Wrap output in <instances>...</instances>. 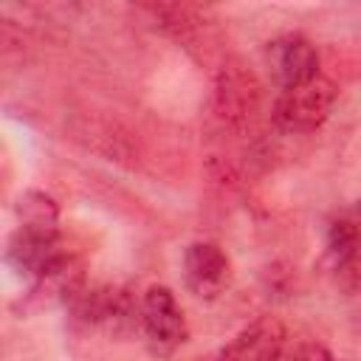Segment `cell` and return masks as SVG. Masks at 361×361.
Instances as JSON below:
<instances>
[{
  "label": "cell",
  "mask_w": 361,
  "mask_h": 361,
  "mask_svg": "<svg viewBox=\"0 0 361 361\" xmlns=\"http://www.w3.org/2000/svg\"><path fill=\"white\" fill-rule=\"evenodd\" d=\"M183 282L192 296L212 302L231 282V259L212 240H195L183 248Z\"/></svg>",
  "instance_id": "5"
},
{
  "label": "cell",
  "mask_w": 361,
  "mask_h": 361,
  "mask_svg": "<svg viewBox=\"0 0 361 361\" xmlns=\"http://www.w3.org/2000/svg\"><path fill=\"white\" fill-rule=\"evenodd\" d=\"M257 110H259L257 76L237 62L223 65V71L217 73V82H214V113L228 127H243L254 118Z\"/></svg>",
  "instance_id": "6"
},
{
  "label": "cell",
  "mask_w": 361,
  "mask_h": 361,
  "mask_svg": "<svg viewBox=\"0 0 361 361\" xmlns=\"http://www.w3.org/2000/svg\"><path fill=\"white\" fill-rule=\"evenodd\" d=\"M265 65H268L271 79L276 82L279 90L305 85L322 73L316 45L299 31H288V34L274 37L265 45Z\"/></svg>",
  "instance_id": "4"
},
{
  "label": "cell",
  "mask_w": 361,
  "mask_h": 361,
  "mask_svg": "<svg viewBox=\"0 0 361 361\" xmlns=\"http://www.w3.org/2000/svg\"><path fill=\"white\" fill-rule=\"evenodd\" d=\"M73 322L104 330L113 338L141 333V296L127 285H85L68 305Z\"/></svg>",
  "instance_id": "1"
},
{
  "label": "cell",
  "mask_w": 361,
  "mask_h": 361,
  "mask_svg": "<svg viewBox=\"0 0 361 361\" xmlns=\"http://www.w3.org/2000/svg\"><path fill=\"white\" fill-rule=\"evenodd\" d=\"M17 228L39 231V234H59V206L42 189H28L14 203Z\"/></svg>",
  "instance_id": "11"
},
{
  "label": "cell",
  "mask_w": 361,
  "mask_h": 361,
  "mask_svg": "<svg viewBox=\"0 0 361 361\" xmlns=\"http://www.w3.org/2000/svg\"><path fill=\"white\" fill-rule=\"evenodd\" d=\"M324 257L336 274L361 285V200L327 220Z\"/></svg>",
  "instance_id": "7"
},
{
  "label": "cell",
  "mask_w": 361,
  "mask_h": 361,
  "mask_svg": "<svg viewBox=\"0 0 361 361\" xmlns=\"http://www.w3.org/2000/svg\"><path fill=\"white\" fill-rule=\"evenodd\" d=\"M68 248L62 245L59 234H39V231H25L17 228L8 237L6 245V262L28 282L34 285Z\"/></svg>",
  "instance_id": "9"
},
{
  "label": "cell",
  "mask_w": 361,
  "mask_h": 361,
  "mask_svg": "<svg viewBox=\"0 0 361 361\" xmlns=\"http://www.w3.org/2000/svg\"><path fill=\"white\" fill-rule=\"evenodd\" d=\"M338 102V87L330 76L319 73L316 79L305 82V85H296V87H288V90H279L276 102H274V124L282 130V133H290V135H302V133H313L319 130L333 107Z\"/></svg>",
  "instance_id": "2"
},
{
  "label": "cell",
  "mask_w": 361,
  "mask_h": 361,
  "mask_svg": "<svg viewBox=\"0 0 361 361\" xmlns=\"http://www.w3.org/2000/svg\"><path fill=\"white\" fill-rule=\"evenodd\" d=\"M296 361H338V358L330 355L324 347H307L302 355H296Z\"/></svg>",
  "instance_id": "12"
},
{
  "label": "cell",
  "mask_w": 361,
  "mask_h": 361,
  "mask_svg": "<svg viewBox=\"0 0 361 361\" xmlns=\"http://www.w3.org/2000/svg\"><path fill=\"white\" fill-rule=\"evenodd\" d=\"M288 333L282 322L262 316L243 327L212 361H282Z\"/></svg>",
  "instance_id": "8"
},
{
  "label": "cell",
  "mask_w": 361,
  "mask_h": 361,
  "mask_svg": "<svg viewBox=\"0 0 361 361\" xmlns=\"http://www.w3.org/2000/svg\"><path fill=\"white\" fill-rule=\"evenodd\" d=\"M141 333L155 355H172L189 338L183 307L166 285H149L141 293Z\"/></svg>",
  "instance_id": "3"
},
{
  "label": "cell",
  "mask_w": 361,
  "mask_h": 361,
  "mask_svg": "<svg viewBox=\"0 0 361 361\" xmlns=\"http://www.w3.org/2000/svg\"><path fill=\"white\" fill-rule=\"evenodd\" d=\"M149 14H152V20L169 34V37H175L178 42H183L186 48H189V42H195L203 31H206V25H209V20L203 17V11L200 8H195V6H178V3H152V6H144Z\"/></svg>",
  "instance_id": "10"
}]
</instances>
